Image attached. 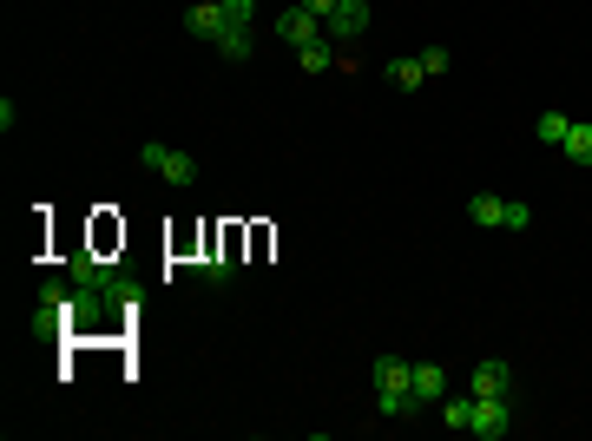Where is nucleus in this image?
Here are the masks:
<instances>
[{"label":"nucleus","instance_id":"obj_1","mask_svg":"<svg viewBox=\"0 0 592 441\" xmlns=\"http://www.w3.org/2000/svg\"><path fill=\"white\" fill-rule=\"evenodd\" d=\"M408 382H415V363H408V356H375V409H382V422H395V415H415V395H408Z\"/></svg>","mask_w":592,"mask_h":441},{"label":"nucleus","instance_id":"obj_2","mask_svg":"<svg viewBox=\"0 0 592 441\" xmlns=\"http://www.w3.org/2000/svg\"><path fill=\"white\" fill-rule=\"evenodd\" d=\"M139 165H145L152 178H165V185H178V191L198 185V158L178 152V145H165V139H145V145H139Z\"/></svg>","mask_w":592,"mask_h":441},{"label":"nucleus","instance_id":"obj_3","mask_svg":"<svg viewBox=\"0 0 592 441\" xmlns=\"http://www.w3.org/2000/svg\"><path fill=\"white\" fill-rule=\"evenodd\" d=\"M520 422V395H474V415H468V435L481 441H507Z\"/></svg>","mask_w":592,"mask_h":441},{"label":"nucleus","instance_id":"obj_4","mask_svg":"<svg viewBox=\"0 0 592 441\" xmlns=\"http://www.w3.org/2000/svg\"><path fill=\"white\" fill-rule=\"evenodd\" d=\"M224 27H231V20H224V0H191L185 7V33L191 40H211V47H218Z\"/></svg>","mask_w":592,"mask_h":441},{"label":"nucleus","instance_id":"obj_5","mask_svg":"<svg viewBox=\"0 0 592 441\" xmlns=\"http://www.w3.org/2000/svg\"><path fill=\"white\" fill-rule=\"evenodd\" d=\"M277 40L283 47H310V40H329V33H323V20H316L310 7H283L277 14Z\"/></svg>","mask_w":592,"mask_h":441},{"label":"nucleus","instance_id":"obj_6","mask_svg":"<svg viewBox=\"0 0 592 441\" xmlns=\"http://www.w3.org/2000/svg\"><path fill=\"white\" fill-rule=\"evenodd\" d=\"M468 395H520V376H514V363H500V356H487V363L468 376Z\"/></svg>","mask_w":592,"mask_h":441},{"label":"nucleus","instance_id":"obj_7","mask_svg":"<svg viewBox=\"0 0 592 441\" xmlns=\"http://www.w3.org/2000/svg\"><path fill=\"white\" fill-rule=\"evenodd\" d=\"M329 40H362L369 33V0H336V14L323 20Z\"/></svg>","mask_w":592,"mask_h":441},{"label":"nucleus","instance_id":"obj_8","mask_svg":"<svg viewBox=\"0 0 592 441\" xmlns=\"http://www.w3.org/2000/svg\"><path fill=\"white\" fill-rule=\"evenodd\" d=\"M408 395H415V409H441V395H448V369H441V363H415Z\"/></svg>","mask_w":592,"mask_h":441},{"label":"nucleus","instance_id":"obj_9","mask_svg":"<svg viewBox=\"0 0 592 441\" xmlns=\"http://www.w3.org/2000/svg\"><path fill=\"white\" fill-rule=\"evenodd\" d=\"M468 224H481V231H507V198L474 191V198H468Z\"/></svg>","mask_w":592,"mask_h":441},{"label":"nucleus","instance_id":"obj_10","mask_svg":"<svg viewBox=\"0 0 592 441\" xmlns=\"http://www.w3.org/2000/svg\"><path fill=\"white\" fill-rule=\"evenodd\" d=\"M468 415H474V395L468 389H448V395H441V428H461V435H468Z\"/></svg>","mask_w":592,"mask_h":441},{"label":"nucleus","instance_id":"obj_11","mask_svg":"<svg viewBox=\"0 0 592 441\" xmlns=\"http://www.w3.org/2000/svg\"><path fill=\"white\" fill-rule=\"evenodd\" d=\"M218 53H224V60H231V66H244V60H250V53H257V33H250V27H224V40H218Z\"/></svg>","mask_w":592,"mask_h":441},{"label":"nucleus","instance_id":"obj_12","mask_svg":"<svg viewBox=\"0 0 592 441\" xmlns=\"http://www.w3.org/2000/svg\"><path fill=\"white\" fill-rule=\"evenodd\" d=\"M421 79H428V73H421V53H408V60H389V86H402V93H415Z\"/></svg>","mask_w":592,"mask_h":441},{"label":"nucleus","instance_id":"obj_13","mask_svg":"<svg viewBox=\"0 0 592 441\" xmlns=\"http://www.w3.org/2000/svg\"><path fill=\"white\" fill-rule=\"evenodd\" d=\"M336 40H310V47H296V66H303V73H329V60H336Z\"/></svg>","mask_w":592,"mask_h":441},{"label":"nucleus","instance_id":"obj_14","mask_svg":"<svg viewBox=\"0 0 592 441\" xmlns=\"http://www.w3.org/2000/svg\"><path fill=\"white\" fill-rule=\"evenodd\" d=\"M566 158H573V165H592V126H579L573 119V132H566V145H560Z\"/></svg>","mask_w":592,"mask_h":441},{"label":"nucleus","instance_id":"obj_15","mask_svg":"<svg viewBox=\"0 0 592 441\" xmlns=\"http://www.w3.org/2000/svg\"><path fill=\"white\" fill-rule=\"evenodd\" d=\"M566 132H573L566 112H540V145H566Z\"/></svg>","mask_w":592,"mask_h":441},{"label":"nucleus","instance_id":"obj_16","mask_svg":"<svg viewBox=\"0 0 592 441\" xmlns=\"http://www.w3.org/2000/svg\"><path fill=\"white\" fill-rule=\"evenodd\" d=\"M448 66H454V53H448V47H421V73H428V79H441Z\"/></svg>","mask_w":592,"mask_h":441},{"label":"nucleus","instance_id":"obj_17","mask_svg":"<svg viewBox=\"0 0 592 441\" xmlns=\"http://www.w3.org/2000/svg\"><path fill=\"white\" fill-rule=\"evenodd\" d=\"M224 20L231 27H257V0H224Z\"/></svg>","mask_w":592,"mask_h":441},{"label":"nucleus","instance_id":"obj_18","mask_svg":"<svg viewBox=\"0 0 592 441\" xmlns=\"http://www.w3.org/2000/svg\"><path fill=\"white\" fill-rule=\"evenodd\" d=\"M527 224H533V205L527 198H507V231H527Z\"/></svg>","mask_w":592,"mask_h":441},{"label":"nucleus","instance_id":"obj_19","mask_svg":"<svg viewBox=\"0 0 592 441\" xmlns=\"http://www.w3.org/2000/svg\"><path fill=\"white\" fill-rule=\"evenodd\" d=\"M296 7H310L316 20H329V14H336V0H296Z\"/></svg>","mask_w":592,"mask_h":441}]
</instances>
